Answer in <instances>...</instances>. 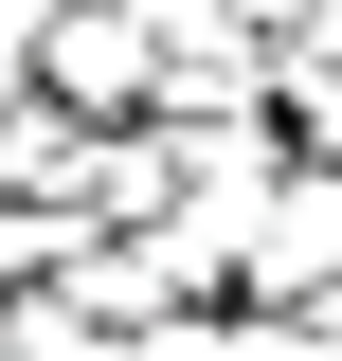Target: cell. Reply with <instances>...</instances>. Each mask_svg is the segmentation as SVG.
I'll use <instances>...</instances> for the list:
<instances>
[{"label": "cell", "mask_w": 342, "mask_h": 361, "mask_svg": "<svg viewBox=\"0 0 342 361\" xmlns=\"http://www.w3.org/2000/svg\"><path fill=\"white\" fill-rule=\"evenodd\" d=\"M253 361H342V325H306V307H253Z\"/></svg>", "instance_id": "cell-8"}, {"label": "cell", "mask_w": 342, "mask_h": 361, "mask_svg": "<svg viewBox=\"0 0 342 361\" xmlns=\"http://www.w3.org/2000/svg\"><path fill=\"white\" fill-rule=\"evenodd\" d=\"M144 73H163V37H144L127 0H54V37H37V90H72V109H144Z\"/></svg>", "instance_id": "cell-2"}, {"label": "cell", "mask_w": 342, "mask_h": 361, "mask_svg": "<svg viewBox=\"0 0 342 361\" xmlns=\"http://www.w3.org/2000/svg\"><path fill=\"white\" fill-rule=\"evenodd\" d=\"M0 325H18V361H127V325H108V307H72L54 271H37V289H0Z\"/></svg>", "instance_id": "cell-4"}, {"label": "cell", "mask_w": 342, "mask_h": 361, "mask_svg": "<svg viewBox=\"0 0 342 361\" xmlns=\"http://www.w3.org/2000/svg\"><path fill=\"white\" fill-rule=\"evenodd\" d=\"M127 18H144V37H163V54H180V37H234L253 0H127ZM253 37H270V18H253Z\"/></svg>", "instance_id": "cell-6"}, {"label": "cell", "mask_w": 342, "mask_h": 361, "mask_svg": "<svg viewBox=\"0 0 342 361\" xmlns=\"http://www.w3.org/2000/svg\"><path fill=\"white\" fill-rule=\"evenodd\" d=\"M0 361H18V325H0Z\"/></svg>", "instance_id": "cell-9"}, {"label": "cell", "mask_w": 342, "mask_h": 361, "mask_svg": "<svg viewBox=\"0 0 342 361\" xmlns=\"http://www.w3.org/2000/svg\"><path fill=\"white\" fill-rule=\"evenodd\" d=\"M90 199H0V289H37V271H72Z\"/></svg>", "instance_id": "cell-5"}, {"label": "cell", "mask_w": 342, "mask_h": 361, "mask_svg": "<svg viewBox=\"0 0 342 361\" xmlns=\"http://www.w3.org/2000/svg\"><path fill=\"white\" fill-rule=\"evenodd\" d=\"M37 37H54V0H0V109L37 90Z\"/></svg>", "instance_id": "cell-7"}, {"label": "cell", "mask_w": 342, "mask_h": 361, "mask_svg": "<svg viewBox=\"0 0 342 361\" xmlns=\"http://www.w3.org/2000/svg\"><path fill=\"white\" fill-rule=\"evenodd\" d=\"M342 271V163H270L253 180V235H234V307H306V289H324Z\"/></svg>", "instance_id": "cell-1"}, {"label": "cell", "mask_w": 342, "mask_h": 361, "mask_svg": "<svg viewBox=\"0 0 342 361\" xmlns=\"http://www.w3.org/2000/svg\"><path fill=\"white\" fill-rule=\"evenodd\" d=\"M270 127H289L306 163H342V54L324 37H270Z\"/></svg>", "instance_id": "cell-3"}]
</instances>
